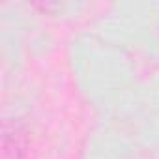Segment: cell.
I'll return each instance as SVG.
<instances>
[{
    "instance_id": "cell-1",
    "label": "cell",
    "mask_w": 159,
    "mask_h": 159,
    "mask_svg": "<svg viewBox=\"0 0 159 159\" xmlns=\"http://www.w3.org/2000/svg\"><path fill=\"white\" fill-rule=\"evenodd\" d=\"M30 139L28 131L19 122L6 120L2 125V150L0 159H28Z\"/></svg>"
}]
</instances>
